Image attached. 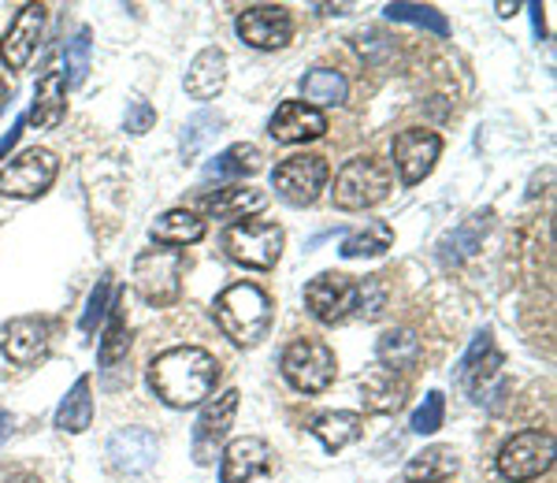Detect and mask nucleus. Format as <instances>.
<instances>
[{
	"mask_svg": "<svg viewBox=\"0 0 557 483\" xmlns=\"http://www.w3.org/2000/svg\"><path fill=\"white\" fill-rule=\"evenodd\" d=\"M220 372V361L209 350H201V346H175V350H164L149 364V387L164 406L190 409L201 406L205 398H212Z\"/></svg>",
	"mask_w": 557,
	"mask_h": 483,
	"instance_id": "f257e3e1",
	"label": "nucleus"
},
{
	"mask_svg": "<svg viewBox=\"0 0 557 483\" xmlns=\"http://www.w3.org/2000/svg\"><path fill=\"white\" fill-rule=\"evenodd\" d=\"M212 317L235 346H257L272 327V298L257 283H235L212 301Z\"/></svg>",
	"mask_w": 557,
	"mask_h": 483,
	"instance_id": "f03ea898",
	"label": "nucleus"
},
{
	"mask_svg": "<svg viewBox=\"0 0 557 483\" xmlns=\"http://www.w3.org/2000/svg\"><path fill=\"white\" fill-rule=\"evenodd\" d=\"M391 186H394V175L383 160L354 157L338 168L331 198H335V205L343 212H364V209H372V205H380L386 194H391Z\"/></svg>",
	"mask_w": 557,
	"mask_h": 483,
	"instance_id": "7ed1b4c3",
	"label": "nucleus"
},
{
	"mask_svg": "<svg viewBox=\"0 0 557 483\" xmlns=\"http://www.w3.org/2000/svg\"><path fill=\"white\" fill-rule=\"evenodd\" d=\"M283 380L290 383L294 391L301 395H323V391L335 383L338 375V361H335V350L320 338H294L290 346L283 350Z\"/></svg>",
	"mask_w": 557,
	"mask_h": 483,
	"instance_id": "20e7f679",
	"label": "nucleus"
},
{
	"mask_svg": "<svg viewBox=\"0 0 557 483\" xmlns=\"http://www.w3.org/2000/svg\"><path fill=\"white\" fill-rule=\"evenodd\" d=\"M183 268L186 257L178 249H146L134 261V286H138L141 301L157 309H168L183 294Z\"/></svg>",
	"mask_w": 557,
	"mask_h": 483,
	"instance_id": "39448f33",
	"label": "nucleus"
},
{
	"mask_svg": "<svg viewBox=\"0 0 557 483\" xmlns=\"http://www.w3.org/2000/svg\"><path fill=\"white\" fill-rule=\"evenodd\" d=\"M554 469V435L543 428L517 432L513 439L498 450V472L509 483H532Z\"/></svg>",
	"mask_w": 557,
	"mask_h": 483,
	"instance_id": "423d86ee",
	"label": "nucleus"
},
{
	"mask_svg": "<svg viewBox=\"0 0 557 483\" xmlns=\"http://www.w3.org/2000/svg\"><path fill=\"white\" fill-rule=\"evenodd\" d=\"M283 227L278 223H231L223 231V249L235 264H246V268H257V272H268V268L278 264L283 257Z\"/></svg>",
	"mask_w": 557,
	"mask_h": 483,
	"instance_id": "0eeeda50",
	"label": "nucleus"
},
{
	"mask_svg": "<svg viewBox=\"0 0 557 483\" xmlns=\"http://www.w3.org/2000/svg\"><path fill=\"white\" fill-rule=\"evenodd\" d=\"M327 175H331V168L323 157L294 153V157H286L275 164L272 183H275V194L286 205H294V209H309V205L323 194V186H327Z\"/></svg>",
	"mask_w": 557,
	"mask_h": 483,
	"instance_id": "6e6552de",
	"label": "nucleus"
},
{
	"mask_svg": "<svg viewBox=\"0 0 557 483\" xmlns=\"http://www.w3.org/2000/svg\"><path fill=\"white\" fill-rule=\"evenodd\" d=\"M57 175H60L57 153H49V149H26L8 168H0V194L15 201H34L57 183Z\"/></svg>",
	"mask_w": 557,
	"mask_h": 483,
	"instance_id": "1a4fd4ad",
	"label": "nucleus"
},
{
	"mask_svg": "<svg viewBox=\"0 0 557 483\" xmlns=\"http://www.w3.org/2000/svg\"><path fill=\"white\" fill-rule=\"evenodd\" d=\"M305 306H309V312L320 324H346L357 312V283L343 272H320L317 280L305 286Z\"/></svg>",
	"mask_w": 557,
	"mask_h": 483,
	"instance_id": "9d476101",
	"label": "nucleus"
},
{
	"mask_svg": "<svg viewBox=\"0 0 557 483\" xmlns=\"http://www.w3.org/2000/svg\"><path fill=\"white\" fill-rule=\"evenodd\" d=\"M235 30L238 38L246 45H253V49H283V45H290L294 38V20L290 12H286L283 4H253L246 8V12L235 20Z\"/></svg>",
	"mask_w": 557,
	"mask_h": 483,
	"instance_id": "9b49d317",
	"label": "nucleus"
},
{
	"mask_svg": "<svg viewBox=\"0 0 557 483\" xmlns=\"http://www.w3.org/2000/svg\"><path fill=\"white\" fill-rule=\"evenodd\" d=\"M394 168H398L401 183L406 186H417L424 183L435 168L438 153H443V138L435 131H424V127H412V131H401L394 138Z\"/></svg>",
	"mask_w": 557,
	"mask_h": 483,
	"instance_id": "f8f14e48",
	"label": "nucleus"
},
{
	"mask_svg": "<svg viewBox=\"0 0 557 483\" xmlns=\"http://www.w3.org/2000/svg\"><path fill=\"white\" fill-rule=\"evenodd\" d=\"M238 391H223L220 398H212L209 406L201 409V417H197L194 424V461L197 465H212L215 458V446L227 439L231 424H235V413H238Z\"/></svg>",
	"mask_w": 557,
	"mask_h": 483,
	"instance_id": "ddd939ff",
	"label": "nucleus"
},
{
	"mask_svg": "<svg viewBox=\"0 0 557 483\" xmlns=\"http://www.w3.org/2000/svg\"><path fill=\"white\" fill-rule=\"evenodd\" d=\"M157 458H160V439L149 428H120L108 439V461H112L115 472L138 476V472H149Z\"/></svg>",
	"mask_w": 557,
	"mask_h": 483,
	"instance_id": "4468645a",
	"label": "nucleus"
},
{
	"mask_svg": "<svg viewBox=\"0 0 557 483\" xmlns=\"http://www.w3.org/2000/svg\"><path fill=\"white\" fill-rule=\"evenodd\" d=\"M268 134L283 146H301V141H317L327 134V115L309 109L305 101H283L275 115L268 120Z\"/></svg>",
	"mask_w": 557,
	"mask_h": 483,
	"instance_id": "2eb2a0df",
	"label": "nucleus"
},
{
	"mask_svg": "<svg viewBox=\"0 0 557 483\" xmlns=\"http://www.w3.org/2000/svg\"><path fill=\"white\" fill-rule=\"evenodd\" d=\"M0 350L12 364H38L49 354V324L41 317H15L12 324L0 331Z\"/></svg>",
	"mask_w": 557,
	"mask_h": 483,
	"instance_id": "dca6fc26",
	"label": "nucleus"
},
{
	"mask_svg": "<svg viewBox=\"0 0 557 483\" xmlns=\"http://www.w3.org/2000/svg\"><path fill=\"white\" fill-rule=\"evenodd\" d=\"M41 26H45V4H23L20 12H15L4 41H0V60L12 71H23L30 64L34 49H38V38H41Z\"/></svg>",
	"mask_w": 557,
	"mask_h": 483,
	"instance_id": "f3484780",
	"label": "nucleus"
},
{
	"mask_svg": "<svg viewBox=\"0 0 557 483\" xmlns=\"http://www.w3.org/2000/svg\"><path fill=\"white\" fill-rule=\"evenodd\" d=\"M272 469V446L257 435H242L223 450V465H220V480L223 483H249Z\"/></svg>",
	"mask_w": 557,
	"mask_h": 483,
	"instance_id": "a211bd4d",
	"label": "nucleus"
},
{
	"mask_svg": "<svg viewBox=\"0 0 557 483\" xmlns=\"http://www.w3.org/2000/svg\"><path fill=\"white\" fill-rule=\"evenodd\" d=\"M264 205H268L264 190L246 186V183H231V186H215L212 194H201L197 209L215 220H242V216H253V212H260Z\"/></svg>",
	"mask_w": 557,
	"mask_h": 483,
	"instance_id": "6ab92c4d",
	"label": "nucleus"
},
{
	"mask_svg": "<svg viewBox=\"0 0 557 483\" xmlns=\"http://www.w3.org/2000/svg\"><path fill=\"white\" fill-rule=\"evenodd\" d=\"M361 398H364V409L368 413H380V417H391L406 406L409 398V383L401 372H391L383 364H372L364 375H361Z\"/></svg>",
	"mask_w": 557,
	"mask_h": 483,
	"instance_id": "aec40b11",
	"label": "nucleus"
},
{
	"mask_svg": "<svg viewBox=\"0 0 557 483\" xmlns=\"http://www.w3.org/2000/svg\"><path fill=\"white\" fill-rule=\"evenodd\" d=\"M502 364H506V357H502V350H494L491 331H480V335H475V343L469 346V354H465L461 364H457V380H461V387L469 391L475 401H480L483 383H487L491 375L502 369Z\"/></svg>",
	"mask_w": 557,
	"mask_h": 483,
	"instance_id": "412c9836",
	"label": "nucleus"
},
{
	"mask_svg": "<svg viewBox=\"0 0 557 483\" xmlns=\"http://www.w3.org/2000/svg\"><path fill=\"white\" fill-rule=\"evenodd\" d=\"M223 86H227V52L220 45H209L197 52L190 71H186V94L194 101H212L223 94Z\"/></svg>",
	"mask_w": 557,
	"mask_h": 483,
	"instance_id": "4be33fe9",
	"label": "nucleus"
},
{
	"mask_svg": "<svg viewBox=\"0 0 557 483\" xmlns=\"http://www.w3.org/2000/svg\"><path fill=\"white\" fill-rule=\"evenodd\" d=\"M67 115V83H64V71H49L41 78L38 89H34V104L26 112V123L34 131H52L60 127Z\"/></svg>",
	"mask_w": 557,
	"mask_h": 483,
	"instance_id": "5701e85b",
	"label": "nucleus"
},
{
	"mask_svg": "<svg viewBox=\"0 0 557 483\" xmlns=\"http://www.w3.org/2000/svg\"><path fill=\"white\" fill-rule=\"evenodd\" d=\"M364 417L354 413V409H331V413H320L312 420V435L323 443V450L338 454L343 446H349L354 439H361Z\"/></svg>",
	"mask_w": 557,
	"mask_h": 483,
	"instance_id": "b1692460",
	"label": "nucleus"
},
{
	"mask_svg": "<svg viewBox=\"0 0 557 483\" xmlns=\"http://www.w3.org/2000/svg\"><path fill=\"white\" fill-rule=\"evenodd\" d=\"M301 94H305V104L317 109V112L320 109H338V104H346V97H349V83H346L343 71L317 67L301 78Z\"/></svg>",
	"mask_w": 557,
	"mask_h": 483,
	"instance_id": "393cba45",
	"label": "nucleus"
},
{
	"mask_svg": "<svg viewBox=\"0 0 557 483\" xmlns=\"http://www.w3.org/2000/svg\"><path fill=\"white\" fill-rule=\"evenodd\" d=\"M149 235L157 246H194L205 238V220L194 209H172L152 223Z\"/></svg>",
	"mask_w": 557,
	"mask_h": 483,
	"instance_id": "a878e982",
	"label": "nucleus"
},
{
	"mask_svg": "<svg viewBox=\"0 0 557 483\" xmlns=\"http://www.w3.org/2000/svg\"><path fill=\"white\" fill-rule=\"evenodd\" d=\"M94 424V383L89 375H78L75 387L67 391V398L57 409V428L67 435H83Z\"/></svg>",
	"mask_w": 557,
	"mask_h": 483,
	"instance_id": "bb28decb",
	"label": "nucleus"
},
{
	"mask_svg": "<svg viewBox=\"0 0 557 483\" xmlns=\"http://www.w3.org/2000/svg\"><path fill=\"white\" fill-rule=\"evenodd\" d=\"M461 461H457L454 446H428L417 458H409L406 465V480L409 483H446L457 476Z\"/></svg>",
	"mask_w": 557,
	"mask_h": 483,
	"instance_id": "cd10ccee",
	"label": "nucleus"
},
{
	"mask_svg": "<svg viewBox=\"0 0 557 483\" xmlns=\"http://www.w3.org/2000/svg\"><path fill=\"white\" fill-rule=\"evenodd\" d=\"M375 357H380L383 369L391 372H406L412 364L420 361V338L412 327H391L380 335V343H375Z\"/></svg>",
	"mask_w": 557,
	"mask_h": 483,
	"instance_id": "c85d7f7f",
	"label": "nucleus"
},
{
	"mask_svg": "<svg viewBox=\"0 0 557 483\" xmlns=\"http://www.w3.org/2000/svg\"><path fill=\"white\" fill-rule=\"evenodd\" d=\"M260 149L253 146V141H238V146L223 149L220 157L212 160L209 168H205V178H246V175H257L260 168Z\"/></svg>",
	"mask_w": 557,
	"mask_h": 483,
	"instance_id": "c756f323",
	"label": "nucleus"
},
{
	"mask_svg": "<svg viewBox=\"0 0 557 483\" xmlns=\"http://www.w3.org/2000/svg\"><path fill=\"white\" fill-rule=\"evenodd\" d=\"M391 246H394L391 223L368 220L361 231H354V235H349V238L343 242V249H338V253H343L346 261H361V257H383Z\"/></svg>",
	"mask_w": 557,
	"mask_h": 483,
	"instance_id": "7c9ffc66",
	"label": "nucleus"
},
{
	"mask_svg": "<svg viewBox=\"0 0 557 483\" xmlns=\"http://www.w3.org/2000/svg\"><path fill=\"white\" fill-rule=\"evenodd\" d=\"M127 350H131V331H127V317H123V301L115 298L112 306H108V327L101 338V364L112 369V364H120L123 357H127Z\"/></svg>",
	"mask_w": 557,
	"mask_h": 483,
	"instance_id": "2f4dec72",
	"label": "nucleus"
},
{
	"mask_svg": "<svg viewBox=\"0 0 557 483\" xmlns=\"http://www.w3.org/2000/svg\"><path fill=\"white\" fill-rule=\"evenodd\" d=\"M383 12H386V20L424 26V30L438 34V38H446V34H450V23H446V15L438 12V8H431V4H386Z\"/></svg>",
	"mask_w": 557,
	"mask_h": 483,
	"instance_id": "473e14b6",
	"label": "nucleus"
},
{
	"mask_svg": "<svg viewBox=\"0 0 557 483\" xmlns=\"http://www.w3.org/2000/svg\"><path fill=\"white\" fill-rule=\"evenodd\" d=\"M220 127H223V115L212 109H201L197 115H190L183 127V160H194L201 153V146L212 138V134H220Z\"/></svg>",
	"mask_w": 557,
	"mask_h": 483,
	"instance_id": "72a5a7b5",
	"label": "nucleus"
},
{
	"mask_svg": "<svg viewBox=\"0 0 557 483\" xmlns=\"http://www.w3.org/2000/svg\"><path fill=\"white\" fill-rule=\"evenodd\" d=\"M386 309V283L383 275H368L364 283H357V317L380 320Z\"/></svg>",
	"mask_w": 557,
	"mask_h": 483,
	"instance_id": "f704fd0d",
	"label": "nucleus"
},
{
	"mask_svg": "<svg viewBox=\"0 0 557 483\" xmlns=\"http://www.w3.org/2000/svg\"><path fill=\"white\" fill-rule=\"evenodd\" d=\"M443 420H446V398H443V391H428V398H424V406L412 413V432L417 435H435L438 428H443Z\"/></svg>",
	"mask_w": 557,
	"mask_h": 483,
	"instance_id": "c9c22d12",
	"label": "nucleus"
},
{
	"mask_svg": "<svg viewBox=\"0 0 557 483\" xmlns=\"http://www.w3.org/2000/svg\"><path fill=\"white\" fill-rule=\"evenodd\" d=\"M86 71H89V30H78L75 41L67 45V86H83L86 83Z\"/></svg>",
	"mask_w": 557,
	"mask_h": 483,
	"instance_id": "e433bc0d",
	"label": "nucleus"
},
{
	"mask_svg": "<svg viewBox=\"0 0 557 483\" xmlns=\"http://www.w3.org/2000/svg\"><path fill=\"white\" fill-rule=\"evenodd\" d=\"M491 220H494V212H491V209H487V212H475V216H469V223H465V227L457 231V235L450 238L454 246H461V257L475 253V246H480V238L487 235Z\"/></svg>",
	"mask_w": 557,
	"mask_h": 483,
	"instance_id": "4c0bfd02",
	"label": "nucleus"
},
{
	"mask_svg": "<svg viewBox=\"0 0 557 483\" xmlns=\"http://www.w3.org/2000/svg\"><path fill=\"white\" fill-rule=\"evenodd\" d=\"M108 298H112V283H108V275H104V280L94 286V294H89V306L83 312V320H78V327H83L86 335L97 327V320H101L104 312H108Z\"/></svg>",
	"mask_w": 557,
	"mask_h": 483,
	"instance_id": "58836bf2",
	"label": "nucleus"
},
{
	"mask_svg": "<svg viewBox=\"0 0 557 483\" xmlns=\"http://www.w3.org/2000/svg\"><path fill=\"white\" fill-rule=\"evenodd\" d=\"M157 123V112H152L149 101H131L127 104V134H146Z\"/></svg>",
	"mask_w": 557,
	"mask_h": 483,
	"instance_id": "ea45409f",
	"label": "nucleus"
},
{
	"mask_svg": "<svg viewBox=\"0 0 557 483\" xmlns=\"http://www.w3.org/2000/svg\"><path fill=\"white\" fill-rule=\"evenodd\" d=\"M23 123H26V115H20V120L12 123V131L0 138V164H4V157H8V149H15V141H20V134H23Z\"/></svg>",
	"mask_w": 557,
	"mask_h": 483,
	"instance_id": "a19ab883",
	"label": "nucleus"
},
{
	"mask_svg": "<svg viewBox=\"0 0 557 483\" xmlns=\"http://www.w3.org/2000/svg\"><path fill=\"white\" fill-rule=\"evenodd\" d=\"M532 12H535V30L543 34V4H532Z\"/></svg>",
	"mask_w": 557,
	"mask_h": 483,
	"instance_id": "79ce46f5",
	"label": "nucleus"
},
{
	"mask_svg": "<svg viewBox=\"0 0 557 483\" xmlns=\"http://www.w3.org/2000/svg\"><path fill=\"white\" fill-rule=\"evenodd\" d=\"M498 15H502V20H509V15H517V4H498Z\"/></svg>",
	"mask_w": 557,
	"mask_h": 483,
	"instance_id": "37998d69",
	"label": "nucleus"
},
{
	"mask_svg": "<svg viewBox=\"0 0 557 483\" xmlns=\"http://www.w3.org/2000/svg\"><path fill=\"white\" fill-rule=\"evenodd\" d=\"M4 435H8V413L0 409V443H4Z\"/></svg>",
	"mask_w": 557,
	"mask_h": 483,
	"instance_id": "c03bdc74",
	"label": "nucleus"
},
{
	"mask_svg": "<svg viewBox=\"0 0 557 483\" xmlns=\"http://www.w3.org/2000/svg\"><path fill=\"white\" fill-rule=\"evenodd\" d=\"M4 101H8V86H4V78H0V109H4Z\"/></svg>",
	"mask_w": 557,
	"mask_h": 483,
	"instance_id": "a18cd8bd",
	"label": "nucleus"
}]
</instances>
